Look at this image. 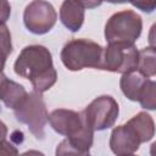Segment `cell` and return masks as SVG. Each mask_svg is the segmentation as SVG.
I'll return each mask as SVG.
<instances>
[{
  "label": "cell",
  "mask_w": 156,
  "mask_h": 156,
  "mask_svg": "<svg viewBox=\"0 0 156 156\" xmlns=\"http://www.w3.org/2000/svg\"><path fill=\"white\" fill-rule=\"evenodd\" d=\"M57 20L54 6L45 0H33L23 12V22L26 28L37 35L45 34L52 29Z\"/></svg>",
  "instance_id": "8"
},
{
  "label": "cell",
  "mask_w": 156,
  "mask_h": 156,
  "mask_svg": "<svg viewBox=\"0 0 156 156\" xmlns=\"http://www.w3.org/2000/svg\"><path fill=\"white\" fill-rule=\"evenodd\" d=\"M139 66V51L132 43H110L104 48L102 69L115 73L136 71Z\"/></svg>",
  "instance_id": "6"
},
{
  "label": "cell",
  "mask_w": 156,
  "mask_h": 156,
  "mask_svg": "<svg viewBox=\"0 0 156 156\" xmlns=\"http://www.w3.org/2000/svg\"><path fill=\"white\" fill-rule=\"evenodd\" d=\"M143 20L132 11L124 10L113 13L105 24V39L110 43H132L134 44L141 34Z\"/></svg>",
  "instance_id": "4"
},
{
  "label": "cell",
  "mask_w": 156,
  "mask_h": 156,
  "mask_svg": "<svg viewBox=\"0 0 156 156\" xmlns=\"http://www.w3.org/2000/svg\"><path fill=\"white\" fill-rule=\"evenodd\" d=\"M60 20L71 32H78L84 22V7L76 0H63L60 7Z\"/></svg>",
  "instance_id": "11"
},
{
  "label": "cell",
  "mask_w": 156,
  "mask_h": 156,
  "mask_svg": "<svg viewBox=\"0 0 156 156\" xmlns=\"http://www.w3.org/2000/svg\"><path fill=\"white\" fill-rule=\"evenodd\" d=\"M147 79L149 77H145L136 71L123 73L119 80V87L127 99H129L130 101H139L140 93Z\"/></svg>",
  "instance_id": "12"
},
{
  "label": "cell",
  "mask_w": 156,
  "mask_h": 156,
  "mask_svg": "<svg viewBox=\"0 0 156 156\" xmlns=\"http://www.w3.org/2000/svg\"><path fill=\"white\" fill-rule=\"evenodd\" d=\"M1 37H2V65L6 61V57L12 51V45H11V35L9 34V30L5 26V23L1 24Z\"/></svg>",
  "instance_id": "16"
},
{
  "label": "cell",
  "mask_w": 156,
  "mask_h": 156,
  "mask_svg": "<svg viewBox=\"0 0 156 156\" xmlns=\"http://www.w3.org/2000/svg\"><path fill=\"white\" fill-rule=\"evenodd\" d=\"M13 69L17 76L30 80L33 89L39 93H45L57 80L51 52L43 45L23 48L15 61Z\"/></svg>",
  "instance_id": "2"
},
{
  "label": "cell",
  "mask_w": 156,
  "mask_h": 156,
  "mask_svg": "<svg viewBox=\"0 0 156 156\" xmlns=\"http://www.w3.org/2000/svg\"><path fill=\"white\" fill-rule=\"evenodd\" d=\"M105 1L111 4H124V2H130L132 0H105Z\"/></svg>",
  "instance_id": "20"
},
{
  "label": "cell",
  "mask_w": 156,
  "mask_h": 156,
  "mask_svg": "<svg viewBox=\"0 0 156 156\" xmlns=\"http://www.w3.org/2000/svg\"><path fill=\"white\" fill-rule=\"evenodd\" d=\"M76 1L79 2L84 9H95L100 6L105 0H76Z\"/></svg>",
  "instance_id": "18"
},
{
  "label": "cell",
  "mask_w": 156,
  "mask_h": 156,
  "mask_svg": "<svg viewBox=\"0 0 156 156\" xmlns=\"http://www.w3.org/2000/svg\"><path fill=\"white\" fill-rule=\"evenodd\" d=\"M147 40H149V44L150 46H154L156 48V22L150 27V30H149V35H147Z\"/></svg>",
  "instance_id": "19"
},
{
  "label": "cell",
  "mask_w": 156,
  "mask_h": 156,
  "mask_svg": "<svg viewBox=\"0 0 156 156\" xmlns=\"http://www.w3.org/2000/svg\"><path fill=\"white\" fill-rule=\"evenodd\" d=\"M61 61L69 71L83 68L102 69L104 48L89 39H72L61 50Z\"/></svg>",
  "instance_id": "3"
},
{
  "label": "cell",
  "mask_w": 156,
  "mask_h": 156,
  "mask_svg": "<svg viewBox=\"0 0 156 156\" xmlns=\"http://www.w3.org/2000/svg\"><path fill=\"white\" fill-rule=\"evenodd\" d=\"M150 155L151 156H156V141L151 144L150 146Z\"/></svg>",
  "instance_id": "21"
},
{
  "label": "cell",
  "mask_w": 156,
  "mask_h": 156,
  "mask_svg": "<svg viewBox=\"0 0 156 156\" xmlns=\"http://www.w3.org/2000/svg\"><path fill=\"white\" fill-rule=\"evenodd\" d=\"M139 72L145 77L156 76V48L147 46L139 51Z\"/></svg>",
  "instance_id": "14"
},
{
  "label": "cell",
  "mask_w": 156,
  "mask_h": 156,
  "mask_svg": "<svg viewBox=\"0 0 156 156\" xmlns=\"http://www.w3.org/2000/svg\"><path fill=\"white\" fill-rule=\"evenodd\" d=\"M130 4L146 13H151L154 10H156V0H132Z\"/></svg>",
  "instance_id": "17"
},
{
  "label": "cell",
  "mask_w": 156,
  "mask_h": 156,
  "mask_svg": "<svg viewBox=\"0 0 156 156\" xmlns=\"http://www.w3.org/2000/svg\"><path fill=\"white\" fill-rule=\"evenodd\" d=\"M82 113L94 130H105L115 124L119 115V106L112 96L101 95L95 98Z\"/></svg>",
  "instance_id": "7"
},
{
  "label": "cell",
  "mask_w": 156,
  "mask_h": 156,
  "mask_svg": "<svg viewBox=\"0 0 156 156\" xmlns=\"http://www.w3.org/2000/svg\"><path fill=\"white\" fill-rule=\"evenodd\" d=\"M49 122L56 133L67 136L57 145V156L89 154L95 130L88 124L82 112L57 108L49 115Z\"/></svg>",
  "instance_id": "1"
},
{
  "label": "cell",
  "mask_w": 156,
  "mask_h": 156,
  "mask_svg": "<svg viewBox=\"0 0 156 156\" xmlns=\"http://www.w3.org/2000/svg\"><path fill=\"white\" fill-rule=\"evenodd\" d=\"M138 134L141 143L150 141L155 135V123L147 112H139L127 122Z\"/></svg>",
  "instance_id": "13"
},
{
  "label": "cell",
  "mask_w": 156,
  "mask_h": 156,
  "mask_svg": "<svg viewBox=\"0 0 156 156\" xmlns=\"http://www.w3.org/2000/svg\"><path fill=\"white\" fill-rule=\"evenodd\" d=\"M139 104L145 110L156 111V82L147 79L140 93Z\"/></svg>",
  "instance_id": "15"
},
{
  "label": "cell",
  "mask_w": 156,
  "mask_h": 156,
  "mask_svg": "<svg viewBox=\"0 0 156 156\" xmlns=\"http://www.w3.org/2000/svg\"><path fill=\"white\" fill-rule=\"evenodd\" d=\"M13 113L16 119L26 124L37 139L44 138L45 127L49 122V113L46 111L41 93L37 90L28 93L23 102L13 110Z\"/></svg>",
  "instance_id": "5"
},
{
  "label": "cell",
  "mask_w": 156,
  "mask_h": 156,
  "mask_svg": "<svg viewBox=\"0 0 156 156\" xmlns=\"http://www.w3.org/2000/svg\"><path fill=\"white\" fill-rule=\"evenodd\" d=\"M27 95H28V93L21 84L6 78V76L4 73H1L0 99L6 107L15 110L23 102V100L27 98Z\"/></svg>",
  "instance_id": "10"
},
{
  "label": "cell",
  "mask_w": 156,
  "mask_h": 156,
  "mask_svg": "<svg viewBox=\"0 0 156 156\" xmlns=\"http://www.w3.org/2000/svg\"><path fill=\"white\" fill-rule=\"evenodd\" d=\"M141 141L135 130L128 124L117 126L112 129L110 136L111 151L117 156L133 155L139 150Z\"/></svg>",
  "instance_id": "9"
}]
</instances>
